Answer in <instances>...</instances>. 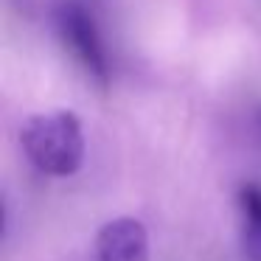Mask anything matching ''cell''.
<instances>
[{
    "instance_id": "1",
    "label": "cell",
    "mask_w": 261,
    "mask_h": 261,
    "mask_svg": "<svg viewBox=\"0 0 261 261\" xmlns=\"http://www.w3.org/2000/svg\"><path fill=\"white\" fill-rule=\"evenodd\" d=\"M20 143L34 169L48 177H70L85 163V132L79 115L70 110L31 115L20 132Z\"/></svg>"
},
{
    "instance_id": "2",
    "label": "cell",
    "mask_w": 261,
    "mask_h": 261,
    "mask_svg": "<svg viewBox=\"0 0 261 261\" xmlns=\"http://www.w3.org/2000/svg\"><path fill=\"white\" fill-rule=\"evenodd\" d=\"M59 34H62L65 45L73 51V57L85 65V70L96 82H107V57H104V45L98 40V31L93 17L76 3H68L59 12Z\"/></svg>"
},
{
    "instance_id": "3",
    "label": "cell",
    "mask_w": 261,
    "mask_h": 261,
    "mask_svg": "<svg viewBox=\"0 0 261 261\" xmlns=\"http://www.w3.org/2000/svg\"><path fill=\"white\" fill-rule=\"evenodd\" d=\"M98 261H149V233L132 216L113 219L96 236Z\"/></svg>"
},
{
    "instance_id": "4",
    "label": "cell",
    "mask_w": 261,
    "mask_h": 261,
    "mask_svg": "<svg viewBox=\"0 0 261 261\" xmlns=\"http://www.w3.org/2000/svg\"><path fill=\"white\" fill-rule=\"evenodd\" d=\"M239 211L244 219V250L250 261H261V186H242Z\"/></svg>"
}]
</instances>
